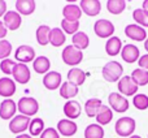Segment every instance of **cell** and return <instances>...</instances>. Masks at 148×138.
<instances>
[{"label": "cell", "mask_w": 148, "mask_h": 138, "mask_svg": "<svg viewBox=\"0 0 148 138\" xmlns=\"http://www.w3.org/2000/svg\"><path fill=\"white\" fill-rule=\"evenodd\" d=\"M36 3L34 0H17L16 1V10L21 16H30L35 12Z\"/></svg>", "instance_id": "44dd1931"}, {"label": "cell", "mask_w": 148, "mask_h": 138, "mask_svg": "<svg viewBox=\"0 0 148 138\" xmlns=\"http://www.w3.org/2000/svg\"><path fill=\"white\" fill-rule=\"evenodd\" d=\"M133 17L135 20L136 25L142 26V28H148V12L144 10L143 8H138L134 10Z\"/></svg>", "instance_id": "e575fe53"}, {"label": "cell", "mask_w": 148, "mask_h": 138, "mask_svg": "<svg viewBox=\"0 0 148 138\" xmlns=\"http://www.w3.org/2000/svg\"><path fill=\"white\" fill-rule=\"evenodd\" d=\"M118 92L123 97H135L138 92V85L133 81V78L129 76H122V78L118 81Z\"/></svg>", "instance_id": "52a82bcc"}, {"label": "cell", "mask_w": 148, "mask_h": 138, "mask_svg": "<svg viewBox=\"0 0 148 138\" xmlns=\"http://www.w3.org/2000/svg\"><path fill=\"white\" fill-rule=\"evenodd\" d=\"M130 77L138 86H146V85H148V70H146V69H142V68L134 69Z\"/></svg>", "instance_id": "1f68e13d"}, {"label": "cell", "mask_w": 148, "mask_h": 138, "mask_svg": "<svg viewBox=\"0 0 148 138\" xmlns=\"http://www.w3.org/2000/svg\"><path fill=\"white\" fill-rule=\"evenodd\" d=\"M143 9L148 12V0H144V1H143Z\"/></svg>", "instance_id": "f6af8a7d"}, {"label": "cell", "mask_w": 148, "mask_h": 138, "mask_svg": "<svg viewBox=\"0 0 148 138\" xmlns=\"http://www.w3.org/2000/svg\"><path fill=\"white\" fill-rule=\"evenodd\" d=\"M62 16H64V20L66 21H79L82 16V9L79 5L75 4H66L64 8H62Z\"/></svg>", "instance_id": "ffe728a7"}, {"label": "cell", "mask_w": 148, "mask_h": 138, "mask_svg": "<svg viewBox=\"0 0 148 138\" xmlns=\"http://www.w3.org/2000/svg\"><path fill=\"white\" fill-rule=\"evenodd\" d=\"M61 59L66 65H70L72 68H75V65H79L83 60V52L81 50L75 48L73 44L66 46L61 52Z\"/></svg>", "instance_id": "3957f363"}, {"label": "cell", "mask_w": 148, "mask_h": 138, "mask_svg": "<svg viewBox=\"0 0 148 138\" xmlns=\"http://www.w3.org/2000/svg\"><path fill=\"white\" fill-rule=\"evenodd\" d=\"M66 42V34L61 30V28H53L49 33V44L53 47H61Z\"/></svg>", "instance_id": "603a6c76"}, {"label": "cell", "mask_w": 148, "mask_h": 138, "mask_svg": "<svg viewBox=\"0 0 148 138\" xmlns=\"http://www.w3.org/2000/svg\"><path fill=\"white\" fill-rule=\"evenodd\" d=\"M133 104L135 106V108H138L139 111H144L148 108V97L146 94H136L133 99Z\"/></svg>", "instance_id": "8d00e7d4"}, {"label": "cell", "mask_w": 148, "mask_h": 138, "mask_svg": "<svg viewBox=\"0 0 148 138\" xmlns=\"http://www.w3.org/2000/svg\"><path fill=\"white\" fill-rule=\"evenodd\" d=\"M44 121L40 117H34L30 121V125H29V132H30L31 137H38L40 136L44 132Z\"/></svg>", "instance_id": "d6a6232c"}, {"label": "cell", "mask_w": 148, "mask_h": 138, "mask_svg": "<svg viewBox=\"0 0 148 138\" xmlns=\"http://www.w3.org/2000/svg\"><path fill=\"white\" fill-rule=\"evenodd\" d=\"M16 64H17V63H16L14 60H10V59L1 60V63H0V70H1L5 76H12Z\"/></svg>", "instance_id": "f35d334b"}, {"label": "cell", "mask_w": 148, "mask_h": 138, "mask_svg": "<svg viewBox=\"0 0 148 138\" xmlns=\"http://www.w3.org/2000/svg\"><path fill=\"white\" fill-rule=\"evenodd\" d=\"M12 54V43L7 39L0 41V60L9 59V55Z\"/></svg>", "instance_id": "74e56055"}, {"label": "cell", "mask_w": 148, "mask_h": 138, "mask_svg": "<svg viewBox=\"0 0 148 138\" xmlns=\"http://www.w3.org/2000/svg\"><path fill=\"white\" fill-rule=\"evenodd\" d=\"M129 138H142L140 136H131V137H129Z\"/></svg>", "instance_id": "7dc6e473"}, {"label": "cell", "mask_w": 148, "mask_h": 138, "mask_svg": "<svg viewBox=\"0 0 148 138\" xmlns=\"http://www.w3.org/2000/svg\"><path fill=\"white\" fill-rule=\"evenodd\" d=\"M147 138H148V137H147Z\"/></svg>", "instance_id": "c3c4849f"}, {"label": "cell", "mask_w": 148, "mask_h": 138, "mask_svg": "<svg viewBox=\"0 0 148 138\" xmlns=\"http://www.w3.org/2000/svg\"><path fill=\"white\" fill-rule=\"evenodd\" d=\"M3 22H4L5 28L10 31H14L20 29L21 23H22V17L17 10H8L3 17Z\"/></svg>", "instance_id": "7c38bea8"}, {"label": "cell", "mask_w": 148, "mask_h": 138, "mask_svg": "<svg viewBox=\"0 0 148 138\" xmlns=\"http://www.w3.org/2000/svg\"><path fill=\"white\" fill-rule=\"evenodd\" d=\"M33 68L36 73L39 74H47L51 69V61L47 56H38L33 61Z\"/></svg>", "instance_id": "484cf974"}, {"label": "cell", "mask_w": 148, "mask_h": 138, "mask_svg": "<svg viewBox=\"0 0 148 138\" xmlns=\"http://www.w3.org/2000/svg\"><path fill=\"white\" fill-rule=\"evenodd\" d=\"M49 33H51V28H49L48 25H39L35 31L36 42H38L40 46H47V44H49Z\"/></svg>", "instance_id": "f546056e"}, {"label": "cell", "mask_w": 148, "mask_h": 138, "mask_svg": "<svg viewBox=\"0 0 148 138\" xmlns=\"http://www.w3.org/2000/svg\"><path fill=\"white\" fill-rule=\"evenodd\" d=\"M17 112V103L13 99H4L0 103V119L12 120Z\"/></svg>", "instance_id": "4fadbf2b"}, {"label": "cell", "mask_w": 148, "mask_h": 138, "mask_svg": "<svg viewBox=\"0 0 148 138\" xmlns=\"http://www.w3.org/2000/svg\"><path fill=\"white\" fill-rule=\"evenodd\" d=\"M144 48H146V51L148 52V38L144 41Z\"/></svg>", "instance_id": "bcb514c9"}, {"label": "cell", "mask_w": 148, "mask_h": 138, "mask_svg": "<svg viewBox=\"0 0 148 138\" xmlns=\"http://www.w3.org/2000/svg\"><path fill=\"white\" fill-rule=\"evenodd\" d=\"M86 77H87V74L82 69H79L77 67L72 68L68 72V81L70 83L75 85V86H82L84 83V81H86Z\"/></svg>", "instance_id": "d4e9b609"}, {"label": "cell", "mask_w": 148, "mask_h": 138, "mask_svg": "<svg viewBox=\"0 0 148 138\" xmlns=\"http://www.w3.org/2000/svg\"><path fill=\"white\" fill-rule=\"evenodd\" d=\"M61 30L64 31L65 34H70V35L73 37L74 34L79 31V21L73 22V21H66L62 18L61 20Z\"/></svg>", "instance_id": "d590c367"}, {"label": "cell", "mask_w": 148, "mask_h": 138, "mask_svg": "<svg viewBox=\"0 0 148 138\" xmlns=\"http://www.w3.org/2000/svg\"><path fill=\"white\" fill-rule=\"evenodd\" d=\"M121 57L125 63L127 64H133V63L138 61L139 57H140V52L139 48L135 44H126L122 47V51H121Z\"/></svg>", "instance_id": "2e32d148"}, {"label": "cell", "mask_w": 148, "mask_h": 138, "mask_svg": "<svg viewBox=\"0 0 148 138\" xmlns=\"http://www.w3.org/2000/svg\"><path fill=\"white\" fill-rule=\"evenodd\" d=\"M13 79L14 82H18L21 85H26L31 78V72L30 68L26 64H21V63H17L16 64L14 69H13Z\"/></svg>", "instance_id": "30bf717a"}, {"label": "cell", "mask_w": 148, "mask_h": 138, "mask_svg": "<svg viewBox=\"0 0 148 138\" xmlns=\"http://www.w3.org/2000/svg\"><path fill=\"white\" fill-rule=\"evenodd\" d=\"M84 138H104V128L99 124H90L84 129Z\"/></svg>", "instance_id": "4dcf8cb0"}, {"label": "cell", "mask_w": 148, "mask_h": 138, "mask_svg": "<svg viewBox=\"0 0 148 138\" xmlns=\"http://www.w3.org/2000/svg\"><path fill=\"white\" fill-rule=\"evenodd\" d=\"M114 25L109 20H105V18H100L94 23V31L99 38H112L113 34H114Z\"/></svg>", "instance_id": "5b68a950"}, {"label": "cell", "mask_w": 148, "mask_h": 138, "mask_svg": "<svg viewBox=\"0 0 148 138\" xmlns=\"http://www.w3.org/2000/svg\"><path fill=\"white\" fill-rule=\"evenodd\" d=\"M17 90L14 79L9 77H1L0 78V97H4L5 99H10Z\"/></svg>", "instance_id": "e0dca14e"}, {"label": "cell", "mask_w": 148, "mask_h": 138, "mask_svg": "<svg viewBox=\"0 0 148 138\" xmlns=\"http://www.w3.org/2000/svg\"><path fill=\"white\" fill-rule=\"evenodd\" d=\"M16 138H33V137H31L30 134H25V133H23V134H18Z\"/></svg>", "instance_id": "ee69618b"}, {"label": "cell", "mask_w": 148, "mask_h": 138, "mask_svg": "<svg viewBox=\"0 0 148 138\" xmlns=\"http://www.w3.org/2000/svg\"><path fill=\"white\" fill-rule=\"evenodd\" d=\"M122 51V41L118 37L113 35L112 38H109L105 43V52L109 56H116Z\"/></svg>", "instance_id": "7402d4cb"}, {"label": "cell", "mask_w": 148, "mask_h": 138, "mask_svg": "<svg viewBox=\"0 0 148 138\" xmlns=\"http://www.w3.org/2000/svg\"><path fill=\"white\" fill-rule=\"evenodd\" d=\"M107 9L112 14H121L126 9V1L125 0H108Z\"/></svg>", "instance_id": "836d02e7"}, {"label": "cell", "mask_w": 148, "mask_h": 138, "mask_svg": "<svg viewBox=\"0 0 148 138\" xmlns=\"http://www.w3.org/2000/svg\"><path fill=\"white\" fill-rule=\"evenodd\" d=\"M56 129H57V132H59L60 136L72 137L77 133L78 126H77V124L74 123L73 120H69V119H61V120L57 123Z\"/></svg>", "instance_id": "9a60e30c"}, {"label": "cell", "mask_w": 148, "mask_h": 138, "mask_svg": "<svg viewBox=\"0 0 148 138\" xmlns=\"http://www.w3.org/2000/svg\"><path fill=\"white\" fill-rule=\"evenodd\" d=\"M30 117L23 115H17L9 121V130L13 134H23V132L27 130L29 125H30Z\"/></svg>", "instance_id": "ba28073f"}, {"label": "cell", "mask_w": 148, "mask_h": 138, "mask_svg": "<svg viewBox=\"0 0 148 138\" xmlns=\"http://www.w3.org/2000/svg\"><path fill=\"white\" fill-rule=\"evenodd\" d=\"M125 35L127 37V38L133 39V41H136V42H142V41H146L147 39L146 29L136 25V23H130V25L126 26Z\"/></svg>", "instance_id": "5bb4252c"}, {"label": "cell", "mask_w": 148, "mask_h": 138, "mask_svg": "<svg viewBox=\"0 0 148 138\" xmlns=\"http://www.w3.org/2000/svg\"><path fill=\"white\" fill-rule=\"evenodd\" d=\"M96 121L99 125H108V124L112 121L113 119V111L110 107H108V106H101V108L99 110V112H97L96 115Z\"/></svg>", "instance_id": "83f0119b"}, {"label": "cell", "mask_w": 148, "mask_h": 138, "mask_svg": "<svg viewBox=\"0 0 148 138\" xmlns=\"http://www.w3.org/2000/svg\"><path fill=\"white\" fill-rule=\"evenodd\" d=\"M103 106V102L100 99H97V98H91V99H88L86 103H84V112H86V115L88 116V117H96L97 112H99V110Z\"/></svg>", "instance_id": "4316f807"}, {"label": "cell", "mask_w": 148, "mask_h": 138, "mask_svg": "<svg viewBox=\"0 0 148 138\" xmlns=\"http://www.w3.org/2000/svg\"><path fill=\"white\" fill-rule=\"evenodd\" d=\"M108 102H109V107L112 108V111H116L118 113L126 112L130 107L129 100L120 92H110L108 97Z\"/></svg>", "instance_id": "8992f818"}, {"label": "cell", "mask_w": 148, "mask_h": 138, "mask_svg": "<svg viewBox=\"0 0 148 138\" xmlns=\"http://www.w3.org/2000/svg\"><path fill=\"white\" fill-rule=\"evenodd\" d=\"M14 59L21 64H27L35 60V50L29 44H21L14 52Z\"/></svg>", "instance_id": "9c48e42d"}, {"label": "cell", "mask_w": 148, "mask_h": 138, "mask_svg": "<svg viewBox=\"0 0 148 138\" xmlns=\"http://www.w3.org/2000/svg\"><path fill=\"white\" fill-rule=\"evenodd\" d=\"M40 138H60V134L56 128H46L40 134Z\"/></svg>", "instance_id": "ab89813d"}, {"label": "cell", "mask_w": 148, "mask_h": 138, "mask_svg": "<svg viewBox=\"0 0 148 138\" xmlns=\"http://www.w3.org/2000/svg\"><path fill=\"white\" fill-rule=\"evenodd\" d=\"M72 43H73V46L75 47V48L83 51V50H86L87 47H88L90 38H88V35H87L84 31H78V33H75L72 37Z\"/></svg>", "instance_id": "f1b7e54d"}, {"label": "cell", "mask_w": 148, "mask_h": 138, "mask_svg": "<svg viewBox=\"0 0 148 138\" xmlns=\"http://www.w3.org/2000/svg\"><path fill=\"white\" fill-rule=\"evenodd\" d=\"M101 74L103 78L108 82H118L122 78L123 74V67L120 64L118 61H108L107 64L103 67L101 69Z\"/></svg>", "instance_id": "6da1fadb"}, {"label": "cell", "mask_w": 148, "mask_h": 138, "mask_svg": "<svg viewBox=\"0 0 148 138\" xmlns=\"http://www.w3.org/2000/svg\"><path fill=\"white\" fill-rule=\"evenodd\" d=\"M7 1L0 0V17H4V14L7 13Z\"/></svg>", "instance_id": "7bdbcfd3"}, {"label": "cell", "mask_w": 148, "mask_h": 138, "mask_svg": "<svg viewBox=\"0 0 148 138\" xmlns=\"http://www.w3.org/2000/svg\"><path fill=\"white\" fill-rule=\"evenodd\" d=\"M138 64H139V68L148 70V54L147 55H142V56L139 57Z\"/></svg>", "instance_id": "60d3db41"}, {"label": "cell", "mask_w": 148, "mask_h": 138, "mask_svg": "<svg viewBox=\"0 0 148 138\" xmlns=\"http://www.w3.org/2000/svg\"><path fill=\"white\" fill-rule=\"evenodd\" d=\"M79 92V87L75 85L70 83L69 81L62 82V85L60 86V95H61L64 99L68 100H73L74 97H77Z\"/></svg>", "instance_id": "cb8c5ba5"}, {"label": "cell", "mask_w": 148, "mask_h": 138, "mask_svg": "<svg viewBox=\"0 0 148 138\" xmlns=\"http://www.w3.org/2000/svg\"><path fill=\"white\" fill-rule=\"evenodd\" d=\"M64 115L66 116V119L69 120H75L81 116V112H82V107L77 100H68L66 103L64 104Z\"/></svg>", "instance_id": "d6986e66"}, {"label": "cell", "mask_w": 148, "mask_h": 138, "mask_svg": "<svg viewBox=\"0 0 148 138\" xmlns=\"http://www.w3.org/2000/svg\"><path fill=\"white\" fill-rule=\"evenodd\" d=\"M79 7H81L82 12L86 13L87 16L95 17V16H97L100 13V10H101V3H100L99 0H82Z\"/></svg>", "instance_id": "ac0fdd59"}, {"label": "cell", "mask_w": 148, "mask_h": 138, "mask_svg": "<svg viewBox=\"0 0 148 138\" xmlns=\"http://www.w3.org/2000/svg\"><path fill=\"white\" fill-rule=\"evenodd\" d=\"M62 85V76L61 73L56 70H49L47 74H44L43 77V86L47 90H56L60 89V86Z\"/></svg>", "instance_id": "8fae6325"}, {"label": "cell", "mask_w": 148, "mask_h": 138, "mask_svg": "<svg viewBox=\"0 0 148 138\" xmlns=\"http://www.w3.org/2000/svg\"><path fill=\"white\" fill-rule=\"evenodd\" d=\"M136 128V123L133 117H129V116H125V117H121L117 120L114 125V130L116 133L120 137H131Z\"/></svg>", "instance_id": "277c9868"}, {"label": "cell", "mask_w": 148, "mask_h": 138, "mask_svg": "<svg viewBox=\"0 0 148 138\" xmlns=\"http://www.w3.org/2000/svg\"><path fill=\"white\" fill-rule=\"evenodd\" d=\"M17 111L23 116H35L39 111V103L33 97H22L17 103Z\"/></svg>", "instance_id": "7a4b0ae2"}, {"label": "cell", "mask_w": 148, "mask_h": 138, "mask_svg": "<svg viewBox=\"0 0 148 138\" xmlns=\"http://www.w3.org/2000/svg\"><path fill=\"white\" fill-rule=\"evenodd\" d=\"M7 33H8V29L5 28L4 22H3V21H0V41L5 38V35H7Z\"/></svg>", "instance_id": "b9f144b4"}]
</instances>
